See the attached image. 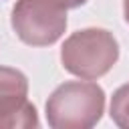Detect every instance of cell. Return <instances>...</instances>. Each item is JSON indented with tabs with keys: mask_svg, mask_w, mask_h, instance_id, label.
Here are the masks:
<instances>
[{
	"mask_svg": "<svg viewBox=\"0 0 129 129\" xmlns=\"http://www.w3.org/2000/svg\"><path fill=\"white\" fill-rule=\"evenodd\" d=\"M105 111V91L85 81L58 85L46 101V121L54 129H89L97 125Z\"/></svg>",
	"mask_w": 129,
	"mask_h": 129,
	"instance_id": "cell-1",
	"label": "cell"
},
{
	"mask_svg": "<svg viewBox=\"0 0 129 129\" xmlns=\"http://www.w3.org/2000/svg\"><path fill=\"white\" fill-rule=\"evenodd\" d=\"M119 58L117 38L105 28H83L73 32L60 48L64 71L79 79H99L107 75Z\"/></svg>",
	"mask_w": 129,
	"mask_h": 129,
	"instance_id": "cell-2",
	"label": "cell"
},
{
	"mask_svg": "<svg viewBox=\"0 0 129 129\" xmlns=\"http://www.w3.org/2000/svg\"><path fill=\"white\" fill-rule=\"evenodd\" d=\"M67 10L62 0H16L10 24L24 44L48 46L64 34Z\"/></svg>",
	"mask_w": 129,
	"mask_h": 129,
	"instance_id": "cell-3",
	"label": "cell"
},
{
	"mask_svg": "<svg viewBox=\"0 0 129 129\" xmlns=\"http://www.w3.org/2000/svg\"><path fill=\"white\" fill-rule=\"evenodd\" d=\"M28 79L12 67H0V129L38 127L36 107L26 99Z\"/></svg>",
	"mask_w": 129,
	"mask_h": 129,
	"instance_id": "cell-4",
	"label": "cell"
},
{
	"mask_svg": "<svg viewBox=\"0 0 129 129\" xmlns=\"http://www.w3.org/2000/svg\"><path fill=\"white\" fill-rule=\"evenodd\" d=\"M109 115L115 125H119L121 129H129V83L121 85L113 93Z\"/></svg>",
	"mask_w": 129,
	"mask_h": 129,
	"instance_id": "cell-5",
	"label": "cell"
},
{
	"mask_svg": "<svg viewBox=\"0 0 129 129\" xmlns=\"http://www.w3.org/2000/svg\"><path fill=\"white\" fill-rule=\"evenodd\" d=\"M64 4H67V8H79V6H83L87 0H62Z\"/></svg>",
	"mask_w": 129,
	"mask_h": 129,
	"instance_id": "cell-6",
	"label": "cell"
},
{
	"mask_svg": "<svg viewBox=\"0 0 129 129\" xmlns=\"http://www.w3.org/2000/svg\"><path fill=\"white\" fill-rule=\"evenodd\" d=\"M123 16H125V22L129 24V0H123Z\"/></svg>",
	"mask_w": 129,
	"mask_h": 129,
	"instance_id": "cell-7",
	"label": "cell"
}]
</instances>
